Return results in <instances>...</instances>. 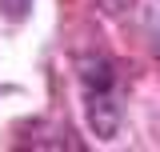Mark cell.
Returning <instances> with one entry per match:
<instances>
[{"label": "cell", "mask_w": 160, "mask_h": 152, "mask_svg": "<svg viewBox=\"0 0 160 152\" xmlns=\"http://www.w3.org/2000/svg\"><path fill=\"white\" fill-rule=\"evenodd\" d=\"M80 84H84V104H88V120L100 136L116 132L120 120V104H116V76H112V64L100 56H88L80 64Z\"/></svg>", "instance_id": "6da1fadb"}]
</instances>
